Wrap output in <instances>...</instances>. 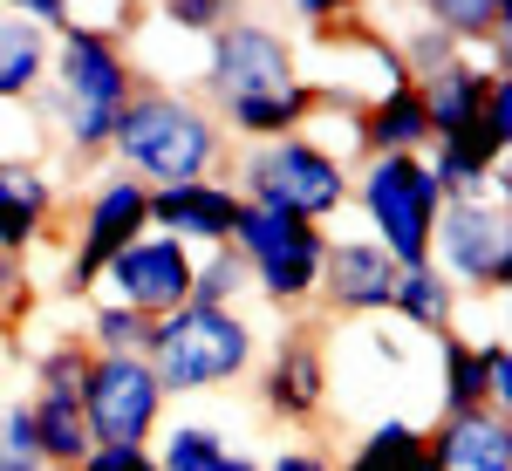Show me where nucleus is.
I'll return each instance as SVG.
<instances>
[{
  "mask_svg": "<svg viewBox=\"0 0 512 471\" xmlns=\"http://www.w3.org/2000/svg\"><path fill=\"white\" fill-rule=\"evenodd\" d=\"M130 89H137V69H130L123 35L103 28V21H76L48 55V82L35 96V117L48 130V144H62L76 164H96L110 151V137H117Z\"/></svg>",
  "mask_w": 512,
  "mask_h": 471,
  "instance_id": "obj_1",
  "label": "nucleus"
},
{
  "mask_svg": "<svg viewBox=\"0 0 512 471\" xmlns=\"http://www.w3.org/2000/svg\"><path fill=\"white\" fill-rule=\"evenodd\" d=\"M110 151H117V171H130L144 192H171V185H192V178H226V157H233L219 117L198 96L144 82V76L123 103Z\"/></svg>",
  "mask_w": 512,
  "mask_h": 471,
  "instance_id": "obj_2",
  "label": "nucleus"
},
{
  "mask_svg": "<svg viewBox=\"0 0 512 471\" xmlns=\"http://www.w3.org/2000/svg\"><path fill=\"white\" fill-rule=\"evenodd\" d=\"M151 376H158L164 396H198V390H233L253 376L260 362V335L239 308H185L164 314L158 335H151Z\"/></svg>",
  "mask_w": 512,
  "mask_h": 471,
  "instance_id": "obj_3",
  "label": "nucleus"
},
{
  "mask_svg": "<svg viewBox=\"0 0 512 471\" xmlns=\"http://www.w3.org/2000/svg\"><path fill=\"white\" fill-rule=\"evenodd\" d=\"M233 192L246 205L287 212L301 226H328L349 205V157L335 144H321V137H308V130L274 137V144H246L233 164Z\"/></svg>",
  "mask_w": 512,
  "mask_h": 471,
  "instance_id": "obj_4",
  "label": "nucleus"
},
{
  "mask_svg": "<svg viewBox=\"0 0 512 471\" xmlns=\"http://www.w3.org/2000/svg\"><path fill=\"white\" fill-rule=\"evenodd\" d=\"M349 205H362L369 239L396 267H431V226L444 198L424 157H362L349 171Z\"/></svg>",
  "mask_w": 512,
  "mask_h": 471,
  "instance_id": "obj_5",
  "label": "nucleus"
},
{
  "mask_svg": "<svg viewBox=\"0 0 512 471\" xmlns=\"http://www.w3.org/2000/svg\"><path fill=\"white\" fill-rule=\"evenodd\" d=\"M226 246L246 260L253 294H260L267 308L294 314V308L315 301L321 260H328V233H321V226H301V219H287V212H267V205H246V198H239L233 239H226Z\"/></svg>",
  "mask_w": 512,
  "mask_h": 471,
  "instance_id": "obj_6",
  "label": "nucleus"
},
{
  "mask_svg": "<svg viewBox=\"0 0 512 471\" xmlns=\"http://www.w3.org/2000/svg\"><path fill=\"white\" fill-rule=\"evenodd\" d=\"M301 82V62H294V41L274 21H253L239 7L219 35L205 41V69H198V103L212 117H226L239 103H260L274 89H294Z\"/></svg>",
  "mask_w": 512,
  "mask_h": 471,
  "instance_id": "obj_7",
  "label": "nucleus"
},
{
  "mask_svg": "<svg viewBox=\"0 0 512 471\" xmlns=\"http://www.w3.org/2000/svg\"><path fill=\"white\" fill-rule=\"evenodd\" d=\"M431 267L458 294L506 301V287H512V212L499 198H451V205H437Z\"/></svg>",
  "mask_w": 512,
  "mask_h": 471,
  "instance_id": "obj_8",
  "label": "nucleus"
},
{
  "mask_svg": "<svg viewBox=\"0 0 512 471\" xmlns=\"http://www.w3.org/2000/svg\"><path fill=\"white\" fill-rule=\"evenodd\" d=\"M164 403L151 362L144 355H89L82 376V424L96 451H151V437L164 424Z\"/></svg>",
  "mask_w": 512,
  "mask_h": 471,
  "instance_id": "obj_9",
  "label": "nucleus"
},
{
  "mask_svg": "<svg viewBox=\"0 0 512 471\" xmlns=\"http://www.w3.org/2000/svg\"><path fill=\"white\" fill-rule=\"evenodd\" d=\"M144 233H151V192H144L130 171H103V178L82 192L76 233H69V274H62V294H89V287L103 280V267Z\"/></svg>",
  "mask_w": 512,
  "mask_h": 471,
  "instance_id": "obj_10",
  "label": "nucleus"
},
{
  "mask_svg": "<svg viewBox=\"0 0 512 471\" xmlns=\"http://www.w3.org/2000/svg\"><path fill=\"white\" fill-rule=\"evenodd\" d=\"M192 267H198L192 246H178V239H164V233H144L103 267L96 287H110L117 308H137V314H151V321H164V314H178L192 301Z\"/></svg>",
  "mask_w": 512,
  "mask_h": 471,
  "instance_id": "obj_11",
  "label": "nucleus"
},
{
  "mask_svg": "<svg viewBox=\"0 0 512 471\" xmlns=\"http://www.w3.org/2000/svg\"><path fill=\"white\" fill-rule=\"evenodd\" d=\"M260 369V410L274 417V424H321V410H328V355L308 328H287L274 335V355L267 362H253Z\"/></svg>",
  "mask_w": 512,
  "mask_h": 471,
  "instance_id": "obj_12",
  "label": "nucleus"
},
{
  "mask_svg": "<svg viewBox=\"0 0 512 471\" xmlns=\"http://www.w3.org/2000/svg\"><path fill=\"white\" fill-rule=\"evenodd\" d=\"M396 267L390 253L376 246L369 233H349V239H328V260H321V287L315 301L342 321H362V314H390V294H396Z\"/></svg>",
  "mask_w": 512,
  "mask_h": 471,
  "instance_id": "obj_13",
  "label": "nucleus"
},
{
  "mask_svg": "<svg viewBox=\"0 0 512 471\" xmlns=\"http://www.w3.org/2000/svg\"><path fill=\"white\" fill-rule=\"evenodd\" d=\"M233 212H239L233 178H192V185L151 192V233L178 239L192 253H212V246L233 239Z\"/></svg>",
  "mask_w": 512,
  "mask_h": 471,
  "instance_id": "obj_14",
  "label": "nucleus"
},
{
  "mask_svg": "<svg viewBox=\"0 0 512 471\" xmlns=\"http://www.w3.org/2000/svg\"><path fill=\"white\" fill-rule=\"evenodd\" d=\"M349 144H355V157H424L431 151V110H424L417 82H396V89H376L369 103H355Z\"/></svg>",
  "mask_w": 512,
  "mask_h": 471,
  "instance_id": "obj_15",
  "label": "nucleus"
},
{
  "mask_svg": "<svg viewBox=\"0 0 512 471\" xmlns=\"http://www.w3.org/2000/svg\"><path fill=\"white\" fill-rule=\"evenodd\" d=\"M424 458L437 471H512V417L499 410H458L424 431Z\"/></svg>",
  "mask_w": 512,
  "mask_h": 471,
  "instance_id": "obj_16",
  "label": "nucleus"
},
{
  "mask_svg": "<svg viewBox=\"0 0 512 471\" xmlns=\"http://www.w3.org/2000/svg\"><path fill=\"white\" fill-rule=\"evenodd\" d=\"M55 171L48 164H7L0 157V253L21 260L35 239H48V219H55Z\"/></svg>",
  "mask_w": 512,
  "mask_h": 471,
  "instance_id": "obj_17",
  "label": "nucleus"
},
{
  "mask_svg": "<svg viewBox=\"0 0 512 471\" xmlns=\"http://www.w3.org/2000/svg\"><path fill=\"white\" fill-rule=\"evenodd\" d=\"M151 465L158 471H267L253 451H239L219 424H164V437H151Z\"/></svg>",
  "mask_w": 512,
  "mask_h": 471,
  "instance_id": "obj_18",
  "label": "nucleus"
},
{
  "mask_svg": "<svg viewBox=\"0 0 512 471\" xmlns=\"http://www.w3.org/2000/svg\"><path fill=\"white\" fill-rule=\"evenodd\" d=\"M485 89H492V69L472 62V55H458V62H444L437 76L417 82V96H424V110H431V144L437 137H458V130L485 110Z\"/></svg>",
  "mask_w": 512,
  "mask_h": 471,
  "instance_id": "obj_19",
  "label": "nucleus"
},
{
  "mask_svg": "<svg viewBox=\"0 0 512 471\" xmlns=\"http://www.w3.org/2000/svg\"><path fill=\"white\" fill-rule=\"evenodd\" d=\"M48 55H55V41L28 28L14 7H0V103H35L48 82Z\"/></svg>",
  "mask_w": 512,
  "mask_h": 471,
  "instance_id": "obj_20",
  "label": "nucleus"
},
{
  "mask_svg": "<svg viewBox=\"0 0 512 471\" xmlns=\"http://www.w3.org/2000/svg\"><path fill=\"white\" fill-rule=\"evenodd\" d=\"M390 314H403L417 335H451L458 328V287L437 267H403L390 294Z\"/></svg>",
  "mask_w": 512,
  "mask_h": 471,
  "instance_id": "obj_21",
  "label": "nucleus"
},
{
  "mask_svg": "<svg viewBox=\"0 0 512 471\" xmlns=\"http://www.w3.org/2000/svg\"><path fill=\"white\" fill-rule=\"evenodd\" d=\"M417 458H424V424H410V417H376V424L335 458V471H410Z\"/></svg>",
  "mask_w": 512,
  "mask_h": 471,
  "instance_id": "obj_22",
  "label": "nucleus"
},
{
  "mask_svg": "<svg viewBox=\"0 0 512 471\" xmlns=\"http://www.w3.org/2000/svg\"><path fill=\"white\" fill-rule=\"evenodd\" d=\"M424 14V28H437L444 41H492V35H506L512 28V7L506 0H424L417 7Z\"/></svg>",
  "mask_w": 512,
  "mask_h": 471,
  "instance_id": "obj_23",
  "label": "nucleus"
},
{
  "mask_svg": "<svg viewBox=\"0 0 512 471\" xmlns=\"http://www.w3.org/2000/svg\"><path fill=\"white\" fill-rule=\"evenodd\" d=\"M437 403H444V417H458V410H485L472 342H465L458 328H451V335H437Z\"/></svg>",
  "mask_w": 512,
  "mask_h": 471,
  "instance_id": "obj_24",
  "label": "nucleus"
},
{
  "mask_svg": "<svg viewBox=\"0 0 512 471\" xmlns=\"http://www.w3.org/2000/svg\"><path fill=\"white\" fill-rule=\"evenodd\" d=\"M82 376H89V342L55 335V342L35 355V390H28V396H48V403H82Z\"/></svg>",
  "mask_w": 512,
  "mask_h": 471,
  "instance_id": "obj_25",
  "label": "nucleus"
},
{
  "mask_svg": "<svg viewBox=\"0 0 512 471\" xmlns=\"http://www.w3.org/2000/svg\"><path fill=\"white\" fill-rule=\"evenodd\" d=\"M239 294H253V274H246V260H239L233 246L198 253V267H192V308H239Z\"/></svg>",
  "mask_w": 512,
  "mask_h": 471,
  "instance_id": "obj_26",
  "label": "nucleus"
},
{
  "mask_svg": "<svg viewBox=\"0 0 512 471\" xmlns=\"http://www.w3.org/2000/svg\"><path fill=\"white\" fill-rule=\"evenodd\" d=\"M151 335H158V321L137 308H117V301H103V308L89 314V355H144L151 349Z\"/></svg>",
  "mask_w": 512,
  "mask_h": 471,
  "instance_id": "obj_27",
  "label": "nucleus"
},
{
  "mask_svg": "<svg viewBox=\"0 0 512 471\" xmlns=\"http://www.w3.org/2000/svg\"><path fill=\"white\" fill-rule=\"evenodd\" d=\"M0 471H48L28 396H0Z\"/></svg>",
  "mask_w": 512,
  "mask_h": 471,
  "instance_id": "obj_28",
  "label": "nucleus"
},
{
  "mask_svg": "<svg viewBox=\"0 0 512 471\" xmlns=\"http://www.w3.org/2000/svg\"><path fill=\"white\" fill-rule=\"evenodd\" d=\"M472 362H478V390H485V410H512V342L492 335V342H472Z\"/></svg>",
  "mask_w": 512,
  "mask_h": 471,
  "instance_id": "obj_29",
  "label": "nucleus"
},
{
  "mask_svg": "<svg viewBox=\"0 0 512 471\" xmlns=\"http://www.w3.org/2000/svg\"><path fill=\"white\" fill-rule=\"evenodd\" d=\"M151 14H158L164 28H178V35H205V41H212L239 7H233V0H164V7H151Z\"/></svg>",
  "mask_w": 512,
  "mask_h": 471,
  "instance_id": "obj_30",
  "label": "nucleus"
},
{
  "mask_svg": "<svg viewBox=\"0 0 512 471\" xmlns=\"http://www.w3.org/2000/svg\"><path fill=\"white\" fill-rule=\"evenodd\" d=\"M458 55H465V48H458V41H444L437 28H424V21H417V35H403V48H396V62H403V76H410V82L437 76V69H444V62H458Z\"/></svg>",
  "mask_w": 512,
  "mask_h": 471,
  "instance_id": "obj_31",
  "label": "nucleus"
},
{
  "mask_svg": "<svg viewBox=\"0 0 512 471\" xmlns=\"http://www.w3.org/2000/svg\"><path fill=\"white\" fill-rule=\"evenodd\" d=\"M267 471H335V458H328L321 444H287V451H274Z\"/></svg>",
  "mask_w": 512,
  "mask_h": 471,
  "instance_id": "obj_32",
  "label": "nucleus"
},
{
  "mask_svg": "<svg viewBox=\"0 0 512 471\" xmlns=\"http://www.w3.org/2000/svg\"><path fill=\"white\" fill-rule=\"evenodd\" d=\"M82 471H158V465H151V451H89Z\"/></svg>",
  "mask_w": 512,
  "mask_h": 471,
  "instance_id": "obj_33",
  "label": "nucleus"
},
{
  "mask_svg": "<svg viewBox=\"0 0 512 471\" xmlns=\"http://www.w3.org/2000/svg\"><path fill=\"white\" fill-rule=\"evenodd\" d=\"M287 14H294V28H308V35H321V28H335V14H342V7H328V0H294Z\"/></svg>",
  "mask_w": 512,
  "mask_h": 471,
  "instance_id": "obj_34",
  "label": "nucleus"
},
{
  "mask_svg": "<svg viewBox=\"0 0 512 471\" xmlns=\"http://www.w3.org/2000/svg\"><path fill=\"white\" fill-rule=\"evenodd\" d=\"M14 294H21V260H7V253H0V314L14 308Z\"/></svg>",
  "mask_w": 512,
  "mask_h": 471,
  "instance_id": "obj_35",
  "label": "nucleus"
},
{
  "mask_svg": "<svg viewBox=\"0 0 512 471\" xmlns=\"http://www.w3.org/2000/svg\"><path fill=\"white\" fill-rule=\"evenodd\" d=\"M410 471H437V465H431V458H417V465H410Z\"/></svg>",
  "mask_w": 512,
  "mask_h": 471,
  "instance_id": "obj_36",
  "label": "nucleus"
}]
</instances>
